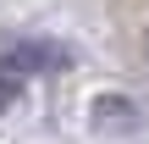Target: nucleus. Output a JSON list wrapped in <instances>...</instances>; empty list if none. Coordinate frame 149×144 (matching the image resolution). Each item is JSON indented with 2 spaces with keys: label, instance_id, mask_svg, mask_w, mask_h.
<instances>
[{
  "label": "nucleus",
  "instance_id": "obj_1",
  "mask_svg": "<svg viewBox=\"0 0 149 144\" xmlns=\"http://www.w3.org/2000/svg\"><path fill=\"white\" fill-rule=\"evenodd\" d=\"M6 61H11L22 78H33V72H61V67H72V50H66V44H50V39H22Z\"/></svg>",
  "mask_w": 149,
  "mask_h": 144
},
{
  "label": "nucleus",
  "instance_id": "obj_2",
  "mask_svg": "<svg viewBox=\"0 0 149 144\" xmlns=\"http://www.w3.org/2000/svg\"><path fill=\"white\" fill-rule=\"evenodd\" d=\"M22 83H28V78H22V72H17V67H11L6 55H0V111H11V105H17Z\"/></svg>",
  "mask_w": 149,
  "mask_h": 144
},
{
  "label": "nucleus",
  "instance_id": "obj_3",
  "mask_svg": "<svg viewBox=\"0 0 149 144\" xmlns=\"http://www.w3.org/2000/svg\"><path fill=\"white\" fill-rule=\"evenodd\" d=\"M111 117H116V122H138V111H133L127 100H100V105H94V122H111Z\"/></svg>",
  "mask_w": 149,
  "mask_h": 144
}]
</instances>
